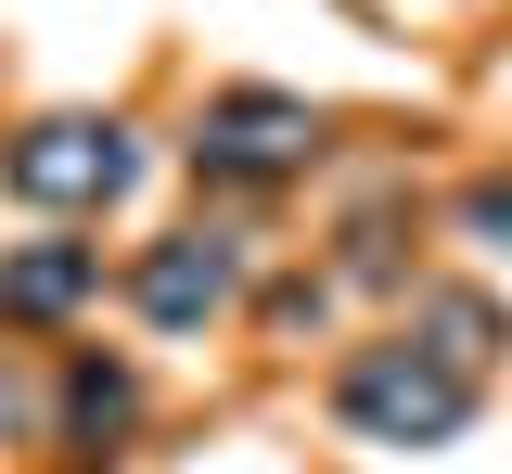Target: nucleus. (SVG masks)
Listing matches in <instances>:
<instances>
[{
	"label": "nucleus",
	"mask_w": 512,
	"mask_h": 474,
	"mask_svg": "<svg viewBox=\"0 0 512 474\" xmlns=\"http://www.w3.org/2000/svg\"><path fill=\"white\" fill-rule=\"evenodd\" d=\"M116 180H128V141L90 129V116H64V129H39V141H13V193H39V205H103Z\"/></svg>",
	"instance_id": "1"
},
{
	"label": "nucleus",
	"mask_w": 512,
	"mask_h": 474,
	"mask_svg": "<svg viewBox=\"0 0 512 474\" xmlns=\"http://www.w3.org/2000/svg\"><path fill=\"white\" fill-rule=\"evenodd\" d=\"M461 398H474V372H410V359H359L346 372V410L359 423H410V436L461 423Z\"/></svg>",
	"instance_id": "2"
},
{
	"label": "nucleus",
	"mask_w": 512,
	"mask_h": 474,
	"mask_svg": "<svg viewBox=\"0 0 512 474\" xmlns=\"http://www.w3.org/2000/svg\"><path fill=\"white\" fill-rule=\"evenodd\" d=\"M308 141H320V116H308V103H256V90L205 116V154H218V167H295Z\"/></svg>",
	"instance_id": "3"
},
{
	"label": "nucleus",
	"mask_w": 512,
	"mask_h": 474,
	"mask_svg": "<svg viewBox=\"0 0 512 474\" xmlns=\"http://www.w3.org/2000/svg\"><path fill=\"white\" fill-rule=\"evenodd\" d=\"M77 295H90V257H77V244L13 257V270H0V308H13V321H52V308H77Z\"/></svg>",
	"instance_id": "4"
},
{
	"label": "nucleus",
	"mask_w": 512,
	"mask_h": 474,
	"mask_svg": "<svg viewBox=\"0 0 512 474\" xmlns=\"http://www.w3.org/2000/svg\"><path fill=\"white\" fill-rule=\"evenodd\" d=\"M205 295H218V257H154V270H141V308H154V321H192V308H205Z\"/></svg>",
	"instance_id": "5"
},
{
	"label": "nucleus",
	"mask_w": 512,
	"mask_h": 474,
	"mask_svg": "<svg viewBox=\"0 0 512 474\" xmlns=\"http://www.w3.org/2000/svg\"><path fill=\"white\" fill-rule=\"evenodd\" d=\"M474 218H487V231H512V180H500V193H474Z\"/></svg>",
	"instance_id": "6"
}]
</instances>
